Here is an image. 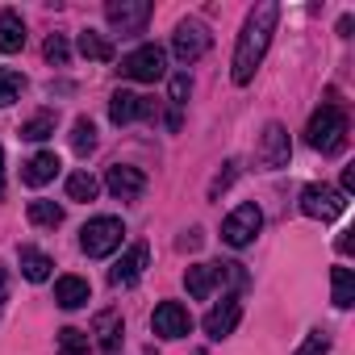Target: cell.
Masks as SVG:
<instances>
[{
	"mask_svg": "<svg viewBox=\"0 0 355 355\" xmlns=\"http://www.w3.org/2000/svg\"><path fill=\"white\" fill-rule=\"evenodd\" d=\"M276 21H280V5L276 0H259V5L247 13L243 21V34H239V46H234V63H230V80L234 84H251L268 46H272V34H276Z\"/></svg>",
	"mask_w": 355,
	"mask_h": 355,
	"instance_id": "6da1fadb",
	"label": "cell"
},
{
	"mask_svg": "<svg viewBox=\"0 0 355 355\" xmlns=\"http://www.w3.org/2000/svg\"><path fill=\"white\" fill-rule=\"evenodd\" d=\"M305 138H309L313 150H322V155H338V150L347 146V113H343L338 105H322V109L309 117Z\"/></svg>",
	"mask_w": 355,
	"mask_h": 355,
	"instance_id": "7a4b0ae2",
	"label": "cell"
},
{
	"mask_svg": "<svg viewBox=\"0 0 355 355\" xmlns=\"http://www.w3.org/2000/svg\"><path fill=\"white\" fill-rule=\"evenodd\" d=\"M121 234H125L121 218H92V222L80 230V251H84L88 259H105V255H113V251L121 247Z\"/></svg>",
	"mask_w": 355,
	"mask_h": 355,
	"instance_id": "3957f363",
	"label": "cell"
},
{
	"mask_svg": "<svg viewBox=\"0 0 355 355\" xmlns=\"http://www.w3.org/2000/svg\"><path fill=\"white\" fill-rule=\"evenodd\" d=\"M125 80H138V84H155V80H163L167 76V55H163V46H155V42H146V46H138V51H130L125 59H121V67H117Z\"/></svg>",
	"mask_w": 355,
	"mask_h": 355,
	"instance_id": "277c9868",
	"label": "cell"
},
{
	"mask_svg": "<svg viewBox=\"0 0 355 355\" xmlns=\"http://www.w3.org/2000/svg\"><path fill=\"white\" fill-rule=\"evenodd\" d=\"M209 26L205 21H197V17H184L180 26H175V34H171V55H175V63H197L205 51H209Z\"/></svg>",
	"mask_w": 355,
	"mask_h": 355,
	"instance_id": "5b68a950",
	"label": "cell"
},
{
	"mask_svg": "<svg viewBox=\"0 0 355 355\" xmlns=\"http://www.w3.org/2000/svg\"><path fill=\"white\" fill-rule=\"evenodd\" d=\"M343 209H347V197L338 189H330V184H305V193H301V214L305 218L334 222V218H343Z\"/></svg>",
	"mask_w": 355,
	"mask_h": 355,
	"instance_id": "8992f818",
	"label": "cell"
},
{
	"mask_svg": "<svg viewBox=\"0 0 355 355\" xmlns=\"http://www.w3.org/2000/svg\"><path fill=\"white\" fill-rule=\"evenodd\" d=\"M259 230H263L259 205H239V209L222 222V243H226V247H251Z\"/></svg>",
	"mask_w": 355,
	"mask_h": 355,
	"instance_id": "52a82bcc",
	"label": "cell"
},
{
	"mask_svg": "<svg viewBox=\"0 0 355 355\" xmlns=\"http://www.w3.org/2000/svg\"><path fill=\"white\" fill-rule=\"evenodd\" d=\"M105 17L117 34H142V26L150 21V5L146 0H109Z\"/></svg>",
	"mask_w": 355,
	"mask_h": 355,
	"instance_id": "ba28073f",
	"label": "cell"
},
{
	"mask_svg": "<svg viewBox=\"0 0 355 355\" xmlns=\"http://www.w3.org/2000/svg\"><path fill=\"white\" fill-rule=\"evenodd\" d=\"M150 330H155L159 338H184V334L193 330V313H189L180 301H163V305H155V313H150Z\"/></svg>",
	"mask_w": 355,
	"mask_h": 355,
	"instance_id": "9c48e42d",
	"label": "cell"
},
{
	"mask_svg": "<svg viewBox=\"0 0 355 355\" xmlns=\"http://www.w3.org/2000/svg\"><path fill=\"white\" fill-rule=\"evenodd\" d=\"M105 189L117 201H138L146 193V171L142 167H130V163H113L109 175H105Z\"/></svg>",
	"mask_w": 355,
	"mask_h": 355,
	"instance_id": "30bf717a",
	"label": "cell"
},
{
	"mask_svg": "<svg viewBox=\"0 0 355 355\" xmlns=\"http://www.w3.org/2000/svg\"><path fill=\"white\" fill-rule=\"evenodd\" d=\"M288 155H293L288 130H284L280 121H268V125H263V138H259V163L276 171V167H288Z\"/></svg>",
	"mask_w": 355,
	"mask_h": 355,
	"instance_id": "8fae6325",
	"label": "cell"
},
{
	"mask_svg": "<svg viewBox=\"0 0 355 355\" xmlns=\"http://www.w3.org/2000/svg\"><path fill=\"white\" fill-rule=\"evenodd\" d=\"M239 318H243V301L230 293V297H222V305H214V309L205 313V334H209L214 343H222V338H230V334H234Z\"/></svg>",
	"mask_w": 355,
	"mask_h": 355,
	"instance_id": "7c38bea8",
	"label": "cell"
},
{
	"mask_svg": "<svg viewBox=\"0 0 355 355\" xmlns=\"http://www.w3.org/2000/svg\"><path fill=\"white\" fill-rule=\"evenodd\" d=\"M146 263H150V247L146 243H134L117 263H113V272H109V280L117 284V288H130V284H138L142 280V272H146Z\"/></svg>",
	"mask_w": 355,
	"mask_h": 355,
	"instance_id": "4fadbf2b",
	"label": "cell"
},
{
	"mask_svg": "<svg viewBox=\"0 0 355 355\" xmlns=\"http://www.w3.org/2000/svg\"><path fill=\"white\" fill-rule=\"evenodd\" d=\"M109 117H113V125H130V121H138V117H155V105H150L146 96H138V92L117 88L113 101H109Z\"/></svg>",
	"mask_w": 355,
	"mask_h": 355,
	"instance_id": "5bb4252c",
	"label": "cell"
},
{
	"mask_svg": "<svg viewBox=\"0 0 355 355\" xmlns=\"http://www.w3.org/2000/svg\"><path fill=\"white\" fill-rule=\"evenodd\" d=\"M59 155L55 150H38L34 159H26V167H21V180L30 184V189H42V184H51L55 175H59Z\"/></svg>",
	"mask_w": 355,
	"mask_h": 355,
	"instance_id": "9a60e30c",
	"label": "cell"
},
{
	"mask_svg": "<svg viewBox=\"0 0 355 355\" xmlns=\"http://www.w3.org/2000/svg\"><path fill=\"white\" fill-rule=\"evenodd\" d=\"M55 301H59L63 309H84V305L92 301V284H88L84 276H59V280H55Z\"/></svg>",
	"mask_w": 355,
	"mask_h": 355,
	"instance_id": "2e32d148",
	"label": "cell"
},
{
	"mask_svg": "<svg viewBox=\"0 0 355 355\" xmlns=\"http://www.w3.org/2000/svg\"><path fill=\"white\" fill-rule=\"evenodd\" d=\"M218 284H222L218 263H193V268L184 272V288H189V297H197V301L214 297V288H218Z\"/></svg>",
	"mask_w": 355,
	"mask_h": 355,
	"instance_id": "e0dca14e",
	"label": "cell"
},
{
	"mask_svg": "<svg viewBox=\"0 0 355 355\" xmlns=\"http://www.w3.org/2000/svg\"><path fill=\"white\" fill-rule=\"evenodd\" d=\"M26 46V21L13 13V9H5L0 13V51L5 55H17Z\"/></svg>",
	"mask_w": 355,
	"mask_h": 355,
	"instance_id": "ac0fdd59",
	"label": "cell"
},
{
	"mask_svg": "<svg viewBox=\"0 0 355 355\" xmlns=\"http://www.w3.org/2000/svg\"><path fill=\"white\" fill-rule=\"evenodd\" d=\"M92 334H96V343L105 347V355H117V343H121V313H96V322H92Z\"/></svg>",
	"mask_w": 355,
	"mask_h": 355,
	"instance_id": "d6986e66",
	"label": "cell"
},
{
	"mask_svg": "<svg viewBox=\"0 0 355 355\" xmlns=\"http://www.w3.org/2000/svg\"><path fill=\"white\" fill-rule=\"evenodd\" d=\"M51 255H42V251H34V247H21V276L26 280H34V284H42V280H51Z\"/></svg>",
	"mask_w": 355,
	"mask_h": 355,
	"instance_id": "ffe728a7",
	"label": "cell"
},
{
	"mask_svg": "<svg viewBox=\"0 0 355 355\" xmlns=\"http://www.w3.org/2000/svg\"><path fill=\"white\" fill-rule=\"evenodd\" d=\"M101 193V180L92 171H71L67 175V201H96Z\"/></svg>",
	"mask_w": 355,
	"mask_h": 355,
	"instance_id": "44dd1931",
	"label": "cell"
},
{
	"mask_svg": "<svg viewBox=\"0 0 355 355\" xmlns=\"http://www.w3.org/2000/svg\"><path fill=\"white\" fill-rule=\"evenodd\" d=\"M330 284H334V305L338 309H351L355 305V272L351 268H334L330 272Z\"/></svg>",
	"mask_w": 355,
	"mask_h": 355,
	"instance_id": "7402d4cb",
	"label": "cell"
},
{
	"mask_svg": "<svg viewBox=\"0 0 355 355\" xmlns=\"http://www.w3.org/2000/svg\"><path fill=\"white\" fill-rule=\"evenodd\" d=\"M80 55L84 59H96V63H109L113 59V42H105L96 30H84L80 34Z\"/></svg>",
	"mask_w": 355,
	"mask_h": 355,
	"instance_id": "603a6c76",
	"label": "cell"
},
{
	"mask_svg": "<svg viewBox=\"0 0 355 355\" xmlns=\"http://www.w3.org/2000/svg\"><path fill=\"white\" fill-rule=\"evenodd\" d=\"M88 351H92L88 330H76V326H63L59 330V355H88Z\"/></svg>",
	"mask_w": 355,
	"mask_h": 355,
	"instance_id": "cb8c5ba5",
	"label": "cell"
},
{
	"mask_svg": "<svg viewBox=\"0 0 355 355\" xmlns=\"http://www.w3.org/2000/svg\"><path fill=\"white\" fill-rule=\"evenodd\" d=\"M30 222L34 226H63V205H55V201H30Z\"/></svg>",
	"mask_w": 355,
	"mask_h": 355,
	"instance_id": "d4e9b609",
	"label": "cell"
},
{
	"mask_svg": "<svg viewBox=\"0 0 355 355\" xmlns=\"http://www.w3.org/2000/svg\"><path fill=\"white\" fill-rule=\"evenodd\" d=\"M55 134V113H34L26 125H21V138H30V142H42V138H51Z\"/></svg>",
	"mask_w": 355,
	"mask_h": 355,
	"instance_id": "484cf974",
	"label": "cell"
},
{
	"mask_svg": "<svg viewBox=\"0 0 355 355\" xmlns=\"http://www.w3.org/2000/svg\"><path fill=\"white\" fill-rule=\"evenodd\" d=\"M71 146H76L80 155H88V150H96V125H92L88 117H80V121L71 125Z\"/></svg>",
	"mask_w": 355,
	"mask_h": 355,
	"instance_id": "4316f807",
	"label": "cell"
},
{
	"mask_svg": "<svg viewBox=\"0 0 355 355\" xmlns=\"http://www.w3.org/2000/svg\"><path fill=\"white\" fill-rule=\"evenodd\" d=\"M21 88H26V80H21L17 71L0 67V109H5V105H13V101L21 96Z\"/></svg>",
	"mask_w": 355,
	"mask_h": 355,
	"instance_id": "83f0119b",
	"label": "cell"
},
{
	"mask_svg": "<svg viewBox=\"0 0 355 355\" xmlns=\"http://www.w3.org/2000/svg\"><path fill=\"white\" fill-rule=\"evenodd\" d=\"M297 355H330V338H326L322 330H309L305 343L297 347Z\"/></svg>",
	"mask_w": 355,
	"mask_h": 355,
	"instance_id": "f1b7e54d",
	"label": "cell"
},
{
	"mask_svg": "<svg viewBox=\"0 0 355 355\" xmlns=\"http://www.w3.org/2000/svg\"><path fill=\"white\" fill-rule=\"evenodd\" d=\"M46 59H51V63H59V67L71 59V46H67V38H63V34H51V38H46Z\"/></svg>",
	"mask_w": 355,
	"mask_h": 355,
	"instance_id": "f546056e",
	"label": "cell"
},
{
	"mask_svg": "<svg viewBox=\"0 0 355 355\" xmlns=\"http://www.w3.org/2000/svg\"><path fill=\"white\" fill-rule=\"evenodd\" d=\"M189 92H193V80L180 71V76H171V109H180L189 105Z\"/></svg>",
	"mask_w": 355,
	"mask_h": 355,
	"instance_id": "4dcf8cb0",
	"label": "cell"
},
{
	"mask_svg": "<svg viewBox=\"0 0 355 355\" xmlns=\"http://www.w3.org/2000/svg\"><path fill=\"white\" fill-rule=\"evenodd\" d=\"M234 175H239V159H230V163H226V167L218 171V180L209 184V197H218V193H226V189L234 184Z\"/></svg>",
	"mask_w": 355,
	"mask_h": 355,
	"instance_id": "1f68e13d",
	"label": "cell"
},
{
	"mask_svg": "<svg viewBox=\"0 0 355 355\" xmlns=\"http://www.w3.org/2000/svg\"><path fill=\"white\" fill-rule=\"evenodd\" d=\"M5 301H9V268L0 263V305H5Z\"/></svg>",
	"mask_w": 355,
	"mask_h": 355,
	"instance_id": "d6a6232c",
	"label": "cell"
},
{
	"mask_svg": "<svg viewBox=\"0 0 355 355\" xmlns=\"http://www.w3.org/2000/svg\"><path fill=\"white\" fill-rule=\"evenodd\" d=\"M338 193H343V197H347V193H355V167H347V171H343V189H338Z\"/></svg>",
	"mask_w": 355,
	"mask_h": 355,
	"instance_id": "836d02e7",
	"label": "cell"
},
{
	"mask_svg": "<svg viewBox=\"0 0 355 355\" xmlns=\"http://www.w3.org/2000/svg\"><path fill=\"white\" fill-rule=\"evenodd\" d=\"M0 197H5V150H0Z\"/></svg>",
	"mask_w": 355,
	"mask_h": 355,
	"instance_id": "e575fe53",
	"label": "cell"
}]
</instances>
